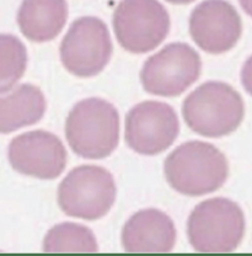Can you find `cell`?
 Masks as SVG:
<instances>
[{"label":"cell","mask_w":252,"mask_h":256,"mask_svg":"<svg viewBox=\"0 0 252 256\" xmlns=\"http://www.w3.org/2000/svg\"><path fill=\"white\" fill-rule=\"evenodd\" d=\"M166 181L175 191L190 197L219 190L229 174L227 156L212 144L192 140L177 146L164 164Z\"/></svg>","instance_id":"1"},{"label":"cell","mask_w":252,"mask_h":256,"mask_svg":"<svg viewBox=\"0 0 252 256\" xmlns=\"http://www.w3.org/2000/svg\"><path fill=\"white\" fill-rule=\"evenodd\" d=\"M182 116L197 134L220 138L238 130L245 116V105L234 88L222 82H208L185 98Z\"/></svg>","instance_id":"2"},{"label":"cell","mask_w":252,"mask_h":256,"mask_svg":"<svg viewBox=\"0 0 252 256\" xmlns=\"http://www.w3.org/2000/svg\"><path fill=\"white\" fill-rule=\"evenodd\" d=\"M65 137L71 150L81 158H107L119 142L118 112L102 98L80 101L69 112Z\"/></svg>","instance_id":"3"},{"label":"cell","mask_w":252,"mask_h":256,"mask_svg":"<svg viewBox=\"0 0 252 256\" xmlns=\"http://www.w3.org/2000/svg\"><path fill=\"white\" fill-rule=\"evenodd\" d=\"M245 216L228 198H209L196 206L187 223V236L198 252H232L245 236Z\"/></svg>","instance_id":"4"},{"label":"cell","mask_w":252,"mask_h":256,"mask_svg":"<svg viewBox=\"0 0 252 256\" xmlns=\"http://www.w3.org/2000/svg\"><path fill=\"white\" fill-rule=\"evenodd\" d=\"M116 194L115 178L110 172L95 165H81L60 182L58 204L69 217L95 220L110 212Z\"/></svg>","instance_id":"5"},{"label":"cell","mask_w":252,"mask_h":256,"mask_svg":"<svg viewBox=\"0 0 252 256\" xmlns=\"http://www.w3.org/2000/svg\"><path fill=\"white\" fill-rule=\"evenodd\" d=\"M113 28L124 50L147 53L166 38L170 16L158 0H122L113 14Z\"/></svg>","instance_id":"6"},{"label":"cell","mask_w":252,"mask_h":256,"mask_svg":"<svg viewBox=\"0 0 252 256\" xmlns=\"http://www.w3.org/2000/svg\"><path fill=\"white\" fill-rule=\"evenodd\" d=\"M112 54L107 26L94 16H84L71 24L60 44V60L69 73L80 78L103 70Z\"/></svg>","instance_id":"7"},{"label":"cell","mask_w":252,"mask_h":256,"mask_svg":"<svg viewBox=\"0 0 252 256\" xmlns=\"http://www.w3.org/2000/svg\"><path fill=\"white\" fill-rule=\"evenodd\" d=\"M201 57L186 44H171L151 56L140 72L147 92L158 96L181 95L201 76Z\"/></svg>","instance_id":"8"},{"label":"cell","mask_w":252,"mask_h":256,"mask_svg":"<svg viewBox=\"0 0 252 256\" xmlns=\"http://www.w3.org/2000/svg\"><path fill=\"white\" fill-rule=\"evenodd\" d=\"M179 132L176 112L165 102L144 101L127 114L126 142L143 156L163 153L176 140Z\"/></svg>","instance_id":"9"},{"label":"cell","mask_w":252,"mask_h":256,"mask_svg":"<svg viewBox=\"0 0 252 256\" xmlns=\"http://www.w3.org/2000/svg\"><path fill=\"white\" fill-rule=\"evenodd\" d=\"M9 162L22 175L42 180L58 178L67 165V150L59 138L47 130H31L9 144Z\"/></svg>","instance_id":"10"},{"label":"cell","mask_w":252,"mask_h":256,"mask_svg":"<svg viewBox=\"0 0 252 256\" xmlns=\"http://www.w3.org/2000/svg\"><path fill=\"white\" fill-rule=\"evenodd\" d=\"M190 34L201 50L222 54L235 47L243 34L240 15L225 0H206L190 18Z\"/></svg>","instance_id":"11"},{"label":"cell","mask_w":252,"mask_h":256,"mask_svg":"<svg viewBox=\"0 0 252 256\" xmlns=\"http://www.w3.org/2000/svg\"><path fill=\"white\" fill-rule=\"evenodd\" d=\"M176 244V229L166 213L149 208L129 218L122 230V245L128 252H169Z\"/></svg>","instance_id":"12"},{"label":"cell","mask_w":252,"mask_h":256,"mask_svg":"<svg viewBox=\"0 0 252 256\" xmlns=\"http://www.w3.org/2000/svg\"><path fill=\"white\" fill-rule=\"evenodd\" d=\"M67 18L65 0H23L17 12V24L26 38L41 44L55 38Z\"/></svg>","instance_id":"13"},{"label":"cell","mask_w":252,"mask_h":256,"mask_svg":"<svg viewBox=\"0 0 252 256\" xmlns=\"http://www.w3.org/2000/svg\"><path fill=\"white\" fill-rule=\"evenodd\" d=\"M46 112L43 92L31 84H22L7 95L0 96V133L37 124Z\"/></svg>","instance_id":"14"},{"label":"cell","mask_w":252,"mask_h":256,"mask_svg":"<svg viewBox=\"0 0 252 256\" xmlns=\"http://www.w3.org/2000/svg\"><path fill=\"white\" fill-rule=\"evenodd\" d=\"M99 250L94 233L75 223L53 226L43 240L44 252H96Z\"/></svg>","instance_id":"15"},{"label":"cell","mask_w":252,"mask_h":256,"mask_svg":"<svg viewBox=\"0 0 252 256\" xmlns=\"http://www.w3.org/2000/svg\"><path fill=\"white\" fill-rule=\"evenodd\" d=\"M27 66L25 44L12 34H0V94L7 92L22 78Z\"/></svg>","instance_id":"16"},{"label":"cell","mask_w":252,"mask_h":256,"mask_svg":"<svg viewBox=\"0 0 252 256\" xmlns=\"http://www.w3.org/2000/svg\"><path fill=\"white\" fill-rule=\"evenodd\" d=\"M241 82L246 92L252 96V56L244 64L241 70Z\"/></svg>","instance_id":"17"},{"label":"cell","mask_w":252,"mask_h":256,"mask_svg":"<svg viewBox=\"0 0 252 256\" xmlns=\"http://www.w3.org/2000/svg\"><path fill=\"white\" fill-rule=\"evenodd\" d=\"M244 12L252 18V0H239Z\"/></svg>","instance_id":"18"},{"label":"cell","mask_w":252,"mask_h":256,"mask_svg":"<svg viewBox=\"0 0 252 256\" xmlns=\"http://www.w3.org/2000/svg\"><path fill=\"white\" fill-rule=\"evenodd\" d=\"M166 2H171V4H190L195 0H166Z\"/></svg>","instance_id":"19"}]
</instances>
